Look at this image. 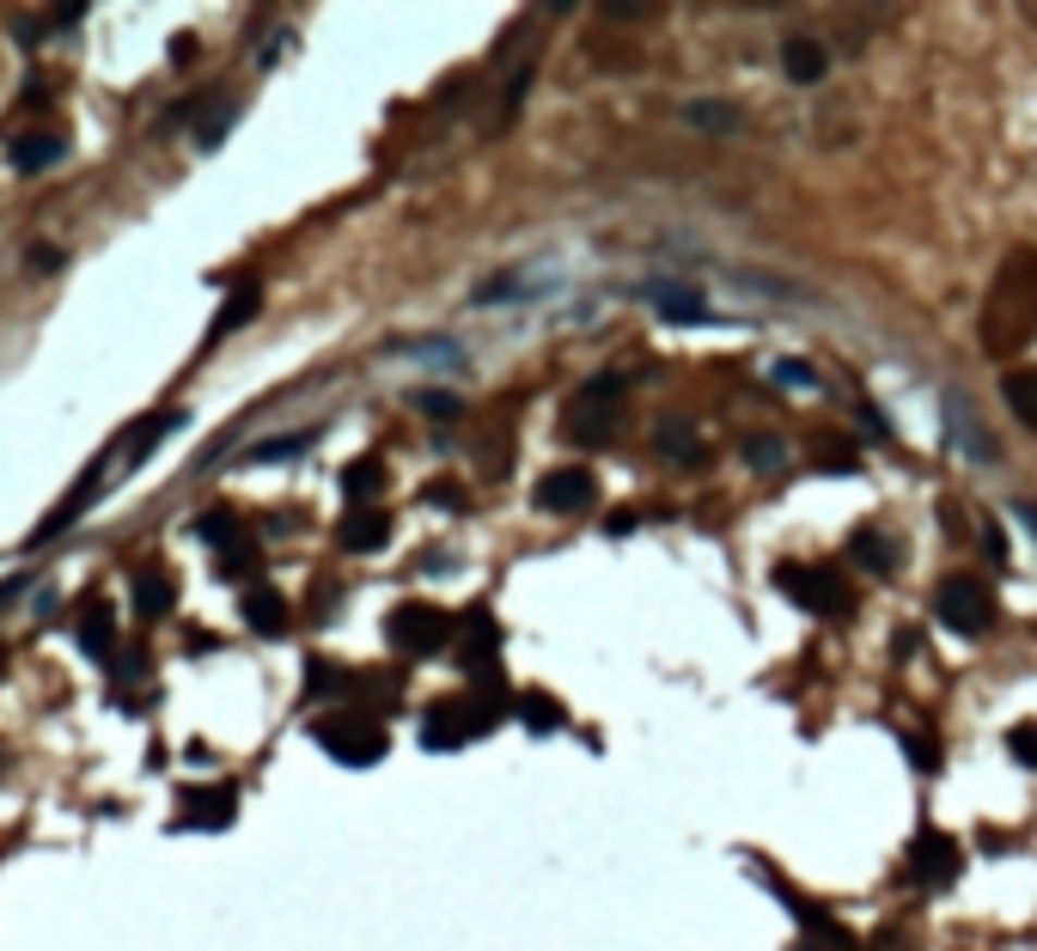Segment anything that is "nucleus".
<instances>
[{
	"label": "nucleus",
	"mask_w": 1037,
	"mask_h": 951,
	"mask_svg": "<svg viewBox=\"0 0 1037 951\" xmlns=\"http://www.w3.org/2000/svg\"><path fill=\"white\" fill-rule=\"evenodd\" d=\"M1007 751H1013V763L1037 768V726H1032V720H1025V726H1007Z\"/></svg>",
	"instance_id": "34"
},
{
	"label": "nucleus",
	"mask_w": 1037,
	"mask_h": 951,
	"mask_svg": "<svg viewBox=\"0 0 1037 951\" xmlns=\"http://www.w3.org/2000/svg\"><path fill=\"white\" fill-rule=\"evenodd\" d=\"M74 641H79V653H86V659L104 665V659H110V646H116V616H110L104 604H86V616H79Z\"/></svg>",
	"instance_id": "20"
},
{
	"label": "nucleus",
	"mask_w": 1037,
	"mask_h": 951,
	"mask_svg": "<svg viewBox=\"0 0 1037 951\" xmlns=\"http://www.w3.org/2000/svg\"><path fill=\"white\" fill-rule=\"evenodd\" d=\"M311 738L348 768H372V763H385V751H391V732L372 714H330V720L311 726Z\"/></svg>",
	"instance_id": "4"
},
{
	"label": "nucleus",
	"mask_w": 1037,
	"mask_h": 951,
	"mask_svg": "<svg viewBox=\"0 0 1037 951\" xmlns=\"http://www.w3.org/2000/svg\"><path fill=\"white\" fill-rule=\"evenodd\" d=\"M385 641L397 653H409V659H428V653H440L452 641V616L434 610V604H397L385 616Z\"/></svg>",
	"instance_id": "7"
},
{
	"label": "nucleus",
	"mask_w": 1037,
	"mask_h": 951,
	"mask_svg": "<svg viewBox=\"0 0 1037 951\" xmlns=\"http://www.w3.org/2000/svg\"><path fill=\"white\" fill-rule=\"evenodd\" d=\"M653 445L666 452V458H678V464H696L702 458V433L683 421V415H666L659 428H653Z\"/></svg>",
	"instance_id": "21"
},
{
	"label": "nucleus",
	"mask_w": 1037,
	"mask_h": 951,
	"mask_svg": "<svg viewBox=\"0 0 1037 951\" xmlns=\"http://www.w3.org/2000/svg\"><path fill=\"white\" fill-rule=\"evenodd\" d=\"M238 610H245L250 634H263V641H281V634H287V598H281L275 585H250Z\"/></svg>",
	"instance_id": "14"
},
{
	"label": "nucleus",
	"mask_w": 1037,
	"mask_h": 951,
	"mask_svg": "<svg viewBox=\"0 0 1037 951\" xmlns=\"http://www.w3.org/2000/svg\"><path fill=\"white\" fill-rule=\"evenodd\" d=\"M812 464H818L824 476H854V470H861L854 445L837 440V433H818V440H812Z\"/></svg>",
	"instance_id": "25"
},
{
	"label": "nucleus",
	"mask_w": 1037,
	"mask_h": 951,
	"mask_svg": "<svg viewBox=\"0 0 1037 951\" xmlns=\"http://www.w3.org/2000/svg\"><path fill=\"white\" fill-rule=\"evenodd\" d=\"M531 501H538L543 512H587L592 501H598V476L592 470H550L531 489Z\"/></svg>",
	"instance_id": "9"
},
{
	"label": "nucleus",
	"mask_w": 1037,
	"mask_h": 951,
	"mask_svg": "<svg viewBox=\"0 0 1037 951\" xmlns=\"http://www.w3.org/2000/svg\"><path fill=\"white\" fill-rule=\"evenodd\" d=\"M781 67H788L793 86H818V79L830 74V55H824L818 37H788V49H781Z\"/></svg>",
	"instance_id": "17"
},
{
	"label": "nucleus",
	"mask_w": 1037,
	"mask_h": 951,
	"mask_svg": "<svg viewBox=\"0 0 1037 951\" xmlns=\"http://www.w3.org/2000/svg\"><path fill=\"white\" fill-rule=\"evenodd\" d=\"M184 421H189L184 409H159V415H147V421H135V428L123 433V458H128V470L153 458V452H159V440H171V433L184 428Z\"/></svg>",
	"instance_id": "13"
},
{
	"label": "nucleus",
	"mask_w": 1037,
	"mask_h": 951,
	"mask_svg": "<svg viewBox=\"0 0 1037 951\" xmlns=\"http://www.w3.org/2000/svg\"><path fill=\"white\" fill-rule=\"evenodd\" d=\"M775 384H793V391H818V372L805 360H775Z\"/></svg>",
	"instance_id": "36"
},
{
	"label": "nucleus",
	"mask_w": 1037,
	"mask_h": 951,
	"mask_svg": "<svg viewBox=\"0 0 1037 951\" xmlns=\"http://www.w3.org/2000/svg\"><path fill=\"white\" fill-rule=\"evenodd\" d=\"M379 489H385V464L379 458H355L342 470V494H348V501H372Z\"/></svg>",
	"instance_id": "27"
},
{
	"label": "nucleus",
	"mask_w": 1037,
	"mask_h": 951,
	"mask_svg": "<svg viewBox=\"0 0 1037 951\" xmlns=\"http://www.w3.org/2000/svg\"><path fill=\"white\" fill-rule=\"evenodd\" d=\"M849 555H854V561H867L873 573H885V568H891V549H885V538H879V531H854V538H849Z\"/></svg>",
	"instance_id": "31"
},
{
	"label": "nucleus",
	"mask_w": 1037,
	"mask_h": 951,
	"mask_svg": "<svg viewBox=\"0 0 1037 951\" xmlns=\"http://www.w3.org/2000/svg\"><path fill=\"white\" fill-rule=\"evenodd\" d=\"M647 306L666 323H708V299L690 281H647Z\"/></svg>",
	"instance_id": "12"
},
{
	"label": "nucleus",
	"mask_w": 1037,
	"mask_h": 951,
	"mask_svg": "<svg viewBox=\"0 0 1037 951\" xmlns=\"http://www.w3.org/2000/svg\"><path fill=\"white\" fill-rule=\"evenodd\" d=\"M233 116H238L233 104H220L214 116H201V128H196V147H201V153H214L220 140H226V128H233Z\"/></svg>",
	"instance_id": "33"
},
{
	"label": "nucleus",
	"mask_w": 1037,
	"mask_h": 951,
	"mask_svg": "<svg viewBox=\"0 0 1037 951\" xmlns=\"http://www.w3.org/2000/svg\"><path fill=\"white\" fill-rule=\"evenodd\" d=\"M934 616H940L952 634L976 641V634L995 629V598L983 592V580H971V573H952V580H940V592H934Z\"/></svg>",
	"instance_id": "6"
},
{
	"label": "nucleus",
	"mask_w": 1037,
	"mask_h": 951,
	"mask_svg": "<svg viewBox=\"0 0 1037 951\" xmlns=\"http://www.w3.org/2000/svg\"><path fill=\"white\" fill-rule=\"evenodd\" d=\"M775 592L793 598L800 610H812V616L854 610V592L837 580V568H812V561H788V568H775Z\"/></svg>",
	"instance_id": "5"
},
{
	"label": "nucleus",
	"mask_w": 1037,
	"mask_h": 951,
	"mask_svg": "<svg viewBox=\"0 0 1037 951\" xmlns=\"http://www.w3.org/2000/svg\"><path fill=\"white\" fill-rule=\"evenodd\" d=\"M946 409H952V433L964 440V452H971V458H995V452H1001V445H995L989 433H983V428L971 421V409H964L959 397H946Z\"/></svg>",
	"instance_id": "28"
},
{
	"label": "nucleus",
	"mask_w": 1037,
	"mask_h": 951,
	"mask_svg": "<svg viewBox=\"0 0 1037 951\" xmlns=\"http://www.w3.org/2000/svg\"><path fill=\"white\" fill-rule=\"evenodd\" d=\"M250 568H257V543H238V549H226V555H220V580H245V573Z\"/></svg>",
	"instance_id": "35"
},
{
	"label": "nucleus",
	"mask_w": 1037,
	"mask_h": 951,
	"mask_svg": "<svg viewBox=\"0 0 1037 951\" xmlns=\"http://www.w3.org/2000/svg\"><path fill=\"white\" fill-rule=\"evenodd\" d=\"M910 873L922 878V885H952V878H959V842L940 836V829H922L915 848H910Z\"/></svg>",
	"instance_id": "11"
},
{
	"label": "nucleus",
	"mask_w": 1037,
	"mask_h": 951,
	"mask_svg": "<svg viewBox=\"0 0 1037 951\" xmlns=\"http://www.w3.org/2000/svg\"><path fill=\"white\" fill-rule=\"evenodd\" d=\"M32 262H37V269H62V250H49V245H37V250H32Z\"/></svg>",
	"instance_id": "42"
},
{
	"label": "nucleus",
	"mask_w": 1037,
	"mask_h": 951,
	"mask_svg": "<svg viewBox=\"0 0 1037 951\" xmlns=\"http://www.w3.org/2000/svg\"><path fill=\"white\" fill-rule=\"evenodd\" d=\"M311 440H318V433H287V440H263V445H250V464H281V458H299V452H311Z\"/></svg>",
	"instance_id": "30"
},
{
	"label": "nucleus",
	"mask_w": 1037,
	"mask_h": 951,
	"mask_svg": "<svg viewBox=\"0 0 1037 951\" xmlns=\"http://www.w3.org/2000/svg\"><path fill=\"white\" fill-rule=\"evenodd\" d=\"M98 494H104V464H92V470L79 476L74 489H67L62 501L49 507V519H44V524H37V531H32V543H49V538H62V531H67V524H74V519H79V512H86V507H92Z\"/></svg>",
	"instance_id": "10"
},
{
	"label": "nucleus",
	"mask_w": 1037,
	"mask_h": 951,
	"mask_svg": "<svg viewBox=\"0 0 1037 951\" xmlns=\"http://www.w3.org/2000/svg\"><path fill=\"white\" fill-rule=\"evenodd\" d=\"M184 817H177V829H233L238 817V787L233 781H214V787H184Z\"/></svg>",
	"instance_id": "8"
},
{
	"label": "nucleus",
	"mask_w": 1037,
	"mask_h": 951,
	"mask_svg": "<svg viewBox=\"0 0 1037 951\" xmlns=\"http://www.w3.org/2000/svg\"><path fill=\"white\" fill-rule=\"evenodd\" d=\"M55 159H67V140L62 135H25L7 147V165L18 171V177H32V171H49Z\"/></svg>",
	"instance_id": "18"
},
{
	"label": "nucleus",
	"mask_w": 1037,
	"mask_h": 951,
	"mask_svg": "<svg viewBox=\"0 0 1037 951\" xmlns=\"http://www.w3.org/2000/svg\"><path fill=\"white\" fill-rule=\"evenodd\" d=\"M976 336H983V348H989L995 360H1013L1020 348L1037 342V257L1032 250H1013V257L1001 262V275L989 281Z\"/></svg>",
	"instance_id": "1"
},
{
	"label": "nucleus",
	"mask_w": 1037,
	"mask_h": 951,
	"mask_svg": "<svg viewBox=\"0 0 1037 951\" xmlns=\"http://www.w3.org/2000/svg\"><path fill=\"white\" fill-rule=\"evenodd\" d=\"M263 311V287L257 281H238L233 293H226V306L214 311V330H208V342H220V336H233V330H245L250 318Z\"/></svg>",
	"instance_id": "16"
},
{
	"label": "nucleus",
	"mask_w": 1037,
	"mask_h": 951,
	"mask_svg": "<svg viewBox=\"0 0 1037 951\" xmlns=\"http://www.w3.org/2000/svg\"><path fill=\"white\" fill-rule=\"evenodd\" d=\"M428 507H452V512H465V489L458 482H428V494H421Z\"/></svg>",
	"instance_id": "37"
},
{
	"label": "nucleus",
	"mask_w": 1037,
	"mask_h": 951,
	"mask_svg": "<svg viewBox=\"0 0 1037 951\" xmlns=\"http://www.w3.org/2000/svg\"><path fill=\"white\" fill-rule=\"evenodd\" d=\"M416 409L440 415V421H452L458 415V397H446V391H416Z\"/></svg>",
	"instance_id": "38"
},
{
	"label": "nucleus",
	"mask_w": 1037,
	"mask_h": 951,
	"mask_svg": "<svg viewBox=\"0 0 1037 951\" xmlns=\"http://www.w3.org/2000/svg\"><path fill=\"white\" fill-rule=\"evenodd\" d=\"M622 397H629V379H622V372H598L592 384H580L568 397V415H561V421H568V440L604 445L622 421Z\"/></svg>",
	"instance_id": "3"
},
{
	"label": "nucleus",
	"mask_w": 1037,
	"mask_h": 951,
	"mask_svg": "<svg viewBox=\"0 0 1037 951\" xmlns=\"http://www.w3.org/2000/svg\"><path fill=\"white\" fill-rule=\"evenodd\" d=\"M171 604H177V585H171L165 573L140 568V573H135V610H140V616H165Z\"/></svg>",
	"instance_id": "24"
},
{
	"label": "nucleus",
	"mask_w": 1037,
	"mask_h": 951,
	"mask_svg": "<svg viewBox=\"0 0 1037 951\" xmlns=\"http://www.w3.org/2000/svg\"><path fill=\"white\" fill-rule=\"evenodd\" d=\"M501 726V695H482V690H465V695H446L421 714V744L428 751H465L477 744L482 732Z\"/></svg>",
	"instance_id": "2"
},
{
	"label": "nucleus",
	"mask_w": 1037,
	"mask_h": 951,
	"mask_svg": "<svg viewBox=\"0 0 1037 951\" xmlns=\"http://www.w3.org/2000/svg\"><path fill=\"white\" fill-rule=\"evenodd\" d=\"M196 538H201V543H214V549L226 555V549H238V543H245V531H238V519H233V512H201Z\"/></svg>",
	"instance_id": "29"
},
{
	"label": "nucleus",
	"mask_w": 1037,
	"mask_h": 951,
	"mask_svg": "<svg viewBox=\"0 0 1037 951\" xmlns=\"http://www.w3.org/2000/svg\"><path fill=\"white\" fill-rule=\"evenodd\" d=\"M489 659H501V622L477 604V610H465V671Z\"/></svg>",
	"instance_id": "19"
},
{
	"label": "nucleus",
	"mask_w": 1037,
	"mask_h": 951,
	"mask_svg": "<svg viewBox=\"0 0 1037 951\" xmlns=\"http://www.w3.org/2000/svg\"><path fill=\"white\" fill-rule=\"evenodd\" d=\"M0 659H7V653H0Z\"/></svg>",
	"instance_id": "44"
},
{
	"label": "nucleus",
	"mask_w": 1037,
	"mask_h": 951,
	"mask_svg": "<svg viewBox=\"0 0 1037 951\" xmlns=\"http://www.w3.org/2000/svg\"><path fill=\"white\" fill-rule=\"evenodd\" d=\"M336 543H342L348 555L385 549V543H391V519H385V512H348V519L336 524Z\"/></svg>",
	"instance_id": "15"
},
{
	"label": "nucleus",
	"mask_w": 1037,
	"mask_h": 951,
	"mask_svg": "<svg viewBox=\"0 0 1037 951\" xmlns=\"http://www.w3.org/2000/svg\"><path fill=\"white\" fill-rule=\"evenodd\" d=\"M683 123L702 128V135H739L744 116L732 104H720V98H696V104H683Z\"/></svg>",
	"instance_id": "22"
},
{
	"label": "nucleus",
	"mask_w": 1037,
	"mask_h": 951,
	"mask_svg": "<svg viewBox=\"0 0 1037 951\" xmlns=\"http://www.w3.org/2000/svg\"><path fill=\"white\" fill-rule=\"evenodd\" d=\"M903 751H910L915 768H940V751H934L928 738H903Z\"/></svg>",
	"instance_id": "40"
},
{
	"label": "nucleus",
	"mask_w": 1037,
	"mask_h": 951,
	"mask_svg": "<svg viewBox=\"0 0 1037 951\" xmlns=\"http://www.w3.org/2000/svg\"><path fill=\"white\" fill-rule=\"evenodd\" d=\"M744 458L757 464V470H775V464H781V445L775 440H744Z\"/></svg>",
	"instance_id": "39"
},
{
	"label": "nucleus",
	"mask_w": 1037,
	"mask_h": 951,
	"mask_svg": "<svg viewBox=\"0 0 1037 951\" xmlns=\"http://www.w3.org/2000/svg\"><path fill=\"white\" fill-rule=\"evenodd\" d=\"M1020 519L1032 524V538H1037V507H1020Z\"/></svg>",
	"instance_id": "43"
},
{
	"label": "nucleus",
	"mask_w": 1037,
	"mask_h": 951,
	"mask_svg": "<svg viewBox=\"0 0 1037 951\" xmlns=\"http://www.w3.org/2000/svg\"><path fill=\"white\" fill-rule=\"evenodd\" d=\"M519 720H526V732H561V726H568V714H561L556 695L526 690V695H519Z\"/></svg>",
	"instance_id": "23"
},
{
	"label": "nucleus",
	"mask_w": 1037,
	"mask_h": 951,
	"mask_svg": "<svg viewBox=\"0 0 1037 951\" xmlns=\"http://www.w3.org/2000/svg\"><path fill=\"white\" fill-rule=\"evenodd\" d=\"M306 690H311V695L348 690V671H336V659H306Z\"/></svg>",
	"instance_id": "32"
},
{
	"label": "nucleus",
	"mask_w": 1037,
	"mask_h": 951,
	"mask_svg": "<svg viewBox=\"0 0 1037 951\" xmlns=\"http://www.w3.org/2000/svg\"><path fill=\"white\" fill-rule=\"evenodd\" d=\"M1001 397H1007V409L1020 415L1025 428H1037V372H1007Z\"/></svg>",
	"instance_id": "26"
},
{
	"label": "nucleus",
	"mask_w": 1037,
	"mask_h": 951,
	"mask_svg": "<svg viewBox=\"0 0 1037 951\" xmlns=\"http://www.w3.org/2000/svg\"><path fill=\"white\" fill-rule=\"evenodd\" d=\"M861 421H867V433H873V440H891V421H885L879 409H861Z\"/></svg>",
	"instance_id": "41"
}]
</instances>
